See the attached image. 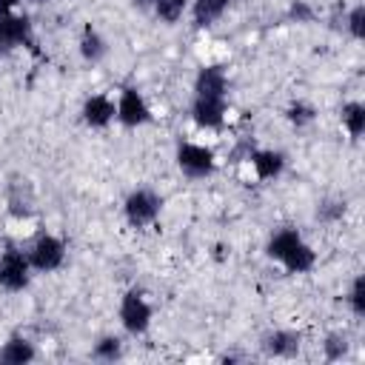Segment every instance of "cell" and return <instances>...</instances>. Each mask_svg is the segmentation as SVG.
Instances as JSON below:
<instances>
[{"mask_svg":"<svg viewBox=\"0 0 365 365\" xmlns=\"http://www.w3.org/2000/svg\"><path fill=\"white\" fill-rule=\"evenodd\" d=\"M348 305L354 317H365V277L362 274H356L348 288Z\"/></svg>","mask_w":365,"mask_h":365,"instance_id":"23","label":"cell"},{"mask_svg":"<svg viewBox=\"0 0 365 365\" xmlns=\"http://www.w3.org/2000/svg\"><path fill=\"white\" fill-rule=\"evenodd\" d=\"M91 356H94V359H103V362L120 359V356H123V342H120V336H100V339L94 342V348H91Z\"/></svg>","mask_w":365,"mask_h":365,"instance_id":"21","label":"cell"},{"mask_svg":"<svg viewBox=\"0 0 365 365\" xmlns=\"http://www.w3.org/2000/svg\"><path fill=\"white\" fill-rule=\"evenodd\" d=\"M231 6V0H194L191 3V20L197 29H208L222 17V11Z\"/></svg>","mask_w":365,"mask_h":365,"instance_id":"17","label":"cell"},{"mask_svg":"<svg viewBox=\"0 0 365 365\" xmlns=\"http://www.w3.org/2000/svg\"><path fill=\"white\" fill-rule=\"evenodd\" d=\"M31 282V262L29 254L20 248H9L0 254V288L17 294L23 288H29Z\"/></svg>","mask_w":365,"mask_h":365,"instance_id":"5","label":"cell"},{"mask_svg":"<svg viewBox=\"0 0 365 365\" xmlns=\"http://www.w3.org/2000/svg\"><path fill=\"white\" fill-rule=\"evenodd\" d=\"M228 94V74L222 66H202L194 77V97H225Z\"/></svg>","mask_w":365,"mask_h":365,"instance_id":"12","label":"cell"},{"mask_svg":"<svg viewBox=\"0 0 365 365\" xmlns=\"http://www.w3.org/2000/svg\"><path fill=\"white\" fill-rule=\"evenodd\" d=\"M285 120H288L291 125H297V128H305V125H311V123L317 120V108H314L311 103H305V100H294V103L285 108Z\"/></svg>","mask_w":365,"mask_h":365,"instance_id":"20","label":"cell"},{"mask_svg":"<svg viewBox=\"0 0 365 365\" xmlns=\"http://www.w3.org/2000/svg\"><path fill=\"white\" fill-rule=\"evenodd\" d=\"M345 200H322L317 205V220L319 222H339L345 217Z\"/></svg>","mask_w":365,"mask_h":365,"instance_id":"24","label":"cell"},{"mask_svg":"<svg viewBox=\"0 0 365 365\" xmlns=\"http://www.w3.org/2000/svg\"><path fill=\"white\" fill-rule=\"evenodd\" d=\"M299 334L297 331H288V328H274V331H268L265 336H262V351L268 354V356H277V359H288V356H294L297 351H299Z\"/></svg>","mask_w":365,"mask_h":365,"instance_id":"13","label":"cell"},{"mask_svg":"<svg viewBox=\"0 0 365 365\" xmlns=\"http://www.w3.org/2000/svg\"><path fill=\"white\" fill-rule=\"evenodd\" d=\"M131 3H134L137 9H154V3H157V0H131Z\"/></svg>","mask_w":365,"mask_h":365,"instance_id":"28","label":"cell"},{"mask_svg":"<svg viewBox=\"0 0 365 365\" xmlns=\"http://www.w3.org/2000/svg\"><path fill=\"white\" fill-rule=\"evenodd\" d=\"M80 114L88 128H106L117 120V103L108 94H91V97H86Z\"/></svg>","mask_w":365,"mask_h":365,"instance_id":"10","label":"cell"},{"mask_svg":"<svg viewBox=\"0 0 365 365\" xmlns=\"http://www.w3.org/2000/svg\"><path fill=\"white\" fill-rule=\"evenodd\" d=\"M225 114H228L225 97H194V103H191V120H194V125H200L205 131L220 128L225 123Z\"/></svg>","mask_w":365,"mask_h":365,"instance_id":"9","label":"cell"},{"mask_svg":"<svg viewBox=\"0 0 365 365\" xmlns=\"http://www.w3.org/2000/svg\"><path fill=\"white\" fill-rule=\"evenodd\" d=\"M34 356H37L34 342L26 339V336H20V334L9 336V339L3 342V348H0V359L9 362V365H26V362H31Z\"/></svg>","mask_w":365,"mask_h":365,"instance_id":"15","label":"cell"},{"mask_svg":"<svg viewBox=\"0 0 365 365\" xmlns=\"http://www.w3.org/2000/svg\"><path fill=\"white\" fill-rule=\"evenodd\" d=\"M151 11L157 14V20H160V23L174 26V23H180V20H182V14L188 11V0H157Z\"/></svg>","mask_w":365,"mask_h":365,"instance_id":"19","label":"cell"},{"mask_svg":"<svg viewBox=\"0 0 365 365\" xmlns=\"http://www.w3.org/2000/svg\"><path fill=\"white\" fill-rule=\"evenodd\" d=\"M177 165L185 177H208L214 174L217 168V157H214V148L211 145H202V143H180L177 148Z\"/></svg>","mask_w":365,"mask_h":365,"instance_id":"6","label":"cell"},{"mask_svg":"<svg viewBox=\"0 0 365 365\" xmlns=\"http://www.w3.org/2000/svg\"><path fill=\"white\" fill-rule=\"evenodd\" d=\"M77 51H80V57L86 60V63H100L106 54H108V43H106V37L88 23V26H83V31H80V40H77Z\"/></svg>","mask_w":365,"mask_h":365,"instance_id":"14","label":"cell"},{"mask_svg":"<svg viewBox=\"0 0 365 365\" xmlns=\"http://www.w3.org/2000/svg\"><path fill=\"white\" fill-rule=\"evenodd\" d=\"M26 254H29L31 271L51 274L66 262V242L60 237H54V234H40Z\"/></svg>","mask_w":365,"mask_h":365,"instance_id":"4","label":"cell"},{"mask_svg":"<svg viewBox=\"0 0 365 365\" xmlns=\"http://www.w3.org/2000/svg\"><path fill=\"white\" fill-rule=\"evenodd\" d=\"M163 211V197L151 188H134L125 202H123V214H125V222L131 228H145L151 225Z\"/></svg>","mask_w":365,"mask_h":365,"instance_id":"2","label":"cell"},{"mask_svg":"<svg viewBox=\"0 0 365 365\" xmlns=\"http://www.w3.org/2000/svg\"><path fill=\"white\" fill-rule=\"evenodd\" d=\"M348 348H351V342H348V336H345L342 331L328 334L325 342H322V354H325V359H331V362H339L342 356H348Z\"/></svg>","mask_w":365,"mask_h":365,"instance_id":"22","label":"cell"},{"mask_svg":"<svg viewBox=\"0 0 365 365\" xmlns=\"http://www.w3.org/2000/svg\"><path fill=\"white\" fill-rule=\"evenodd\" d=\"M342 128L356 140L365 131V106L359 100H348L342 106Z\"/></svg>","mask_w":365,"mask_h":365,"instance_id":"18","label":"cell"},{"mask_svg":"<svg viewBox=\"0 0 365 365\" xmlns=\"http://www.w3.org/2000/svg\"><path fill=\"white\" fill-rule=\"evenodd\" d=\"M254 168V177L257 180H277L282 171H285V154L282 151H274V148H251L248 157H245Z\"/></svg>","mask_w":365,"mask_h":365,"instance_id":"11","label":"cell"},{"mask_svg":"<svg viewBox=\"0 0 365 365\" xmlns=\"http://www.w3.org/2000/svg\"><path fill=\"white\" fill-rule=\"evenodd\" d=\"M9 214L14 220H29L34 214V197H31V188L29 182H14L9 188Z\"/></svg>","mask_w":365,"mask_h":365,"instance_id":"16","label":"cell"},{"mask_svg":"<svg viewBox=\"0 0 365 365\" xmlns=\"http://www.w3.org/2000/svg\"><path fill=\"white\" fill-rule=\"evenodd\" d=\"M20 0H0V14H9V11H14V6H17Z\"/></svg>","mask_w":365,"mask_h":365,"instance_id":"27","label":"cell"},{"mask_svg":"<svg viewBox=\"0 0 365 365\" xmlns=\"http://www.w3.org/2000/svg\"><path fill=\"white\" fill-rule=\"evenodd\" d=\"M17 46H31V20L17 11L0 14V54Z\"/></svg>","mask_w":365,"mask_h":365,"instance_id":"8","label":"cell"},{"mask_svg":"<svg viewBox=\"0 0 365 365\" xmlns=\"http://www.w3.org/2000/svg\"><path fill=\"white\" fill-rule=\"evenodd\" d=\"M114 103H117V123H123L125 128H137L151 120V108L137 88H123Z\"/></svg>","mask_w":365,"mask_h":365,"instance_id":"7","label":"cell"},{"mask_svg":"<svg viewBox=\"0 0 365 365\" xmlns=\"http://www.w3.org/2000/svg\"><path fill=\"white\" fill-rule=\"evenodd\" d=\"M34 3H40V0H34Z\"/></svg>","mask_w":365,"mask_h":365,"instance_id":"29","label":"cell"},{"mask_svg":"<svg viewBox=\"0 0 365 365\" xmlns=\"http://www.w3.org/2000/svg\"><path fill=\"white\" fill-rule=\"evenodd\" d=\"M345 29H348V34H351L354 40H362V37H365V6H362V3H356V6L348 11Z\"/></svg>","mask_w":365,"mask_h":365,"instance_id":"25","label":"cell"},{"mask_svg":"<svg viewBox=\"0 0 365 365\" xmlns=\"http://www.w3.org/2000/svg\"><path fill=\"white\" fill-rule=\"evenodd\" d=\"M265 254L277 259L288 274H308L317 265V251L302 240L297 228H279L271 234Z\"/></svg>","mask_w":365,"mask_h":365,"instance_id":"1","label":"cell"},{"mask_svg":"<svg viewBox=\"0 0 365 365\" xmlns=\"http://www.w3.org/2000/svg\"><path fill=\"white\" fill-rule=\"evenodd\" d=\"M117 314H120V325L128 334L140 336V334L148 331L151 317H154V308H151V302L145 299V294L140 288H128L123 294V299H120V311Z\"/></svg>","mask_w":365,"mask_h":365,"instance_id":"3","label":"cell"},{"mask_svg":"<svg viewBox=\"0 0 365 365\" xmlns=\"http://www.w3.org/2000/svg\"><path fill=\"white\" fill-rule=\"evenodd\" d=\"M314 14H317L314 6L305 3V0H294V3L288 6V20H291V23H311Z\"/></svg>","mask_w":365,"mask_h":365,"instance_id":"26","label":"cell"}]
</instances>
